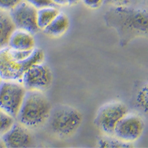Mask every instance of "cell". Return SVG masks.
<instances>
[{
  "mask_svg": "<svg viewBox=\"0 0 148 148\" xmlns=\"http://www.w3.org/2000/svg\"><path fill=\"white\" fill-rule=\"evenodd\" d=\"M127 113L128 109L124 103L120 102L106 103L98 110L95 125L104 134L113 136L117 124Z\"/></svg>",
  "mask_w": 148,
  "mask_h": 148,
  "instance_id": "8992f818",
  "label": "cell"
},
{
  "mask_svg": "<svg viewBox=\"0 0 148 148\" xmlns=\"http://www.w3.org/2000/svg\"><path fill=\"white\" fill-rule=\"evenodd\" d=\"M1 80H2V79H1V77H0V82H1Z\"/></svg>",
  "mask_w": 148,
  "mask_h": 148,
  "instance_id": "d4e9b609",
  "label": "cell"
},
{
  "mask_svg": "<svg viewBox=\"0 0 148 148\" xmlns=\"http://www.w3.org/2000/svg\"><path fill=\"white\" fill-rule=\"evenodd\" d=\"M14 122V117L10 116L6 111L0 108V136L6 133Z\"/></svg>",
  "mask_w": 148,
  "mask_h": 148,
  "instance_id": "2e32d148",
  "label": "cell"
},
{
  "mask_svg": "<svg viewBox=\"0 0 148 148\" xmlns=\"http://www.w3.org/2000/svg\"><path fill=\"white\" fill-rule=\"evenodd\" d=\"M27 3H30L31 5L34 6L36 8L40 9L44 6H54V3L52 0H24Z\"/></svg>",
  "mask_w": 148,
  "mask_h": 148,
  "instance_id": "d6986e66",
  "label": "cell"
},
{
  "mask_svg": "<svg viewBox=\"0 0 148 148\" xmlns=\"http://www.w3.org/2000/svg\"><path fill=\"white\" fill-rule=\"evenodd\" d=\"M26 91L19 81L2 80L0 82V108L16 119Z\"/></svg>",
  "mask_w": 148,
  "mask_h": 148,
  "instance_id": "5b68a950",
  "label": "cell"
},
{
  "mask_svg": "<svg viewBox=\"0 0 148 148\" xmlns=\"http://www.w3.org/2000/svg\"><path fill=\"white\" fill-rule=\"evenodd\" d=\"M136 102L144 112H147L148 108V90L147 86H143L136 95Z\"/></svg>",
  "mask_w": 148,
  "mask_h": 148,
  "instance_id": "e0dca14e",
  "label": "cell"
},
{
  "mask_svg": "<svg viewBox=\"0 0 148 148\" xmlns=\"http://www.w3.org/2000/svg\"><path fill=\"white\" fill-rule=\"evenodd\" d=\"M80 1V0H67V5H70V6L76 5V4H77Z\"/></svg>",
  "mask_w": 148,
  "mask_h": 148,
  "instance_id": "603a6c76",
  "label": "cell"
},
{
  "mask_svg": "<svg viewBox=\"0 0 148 148\" xmlns=\"http://www.w3.org/2000/svg\"><path fill=\"white\" fill-rule=\"evenodd\" d=\"M3 147H6V145H5V143L3 142V140L2 138H0V148H3Z\"/></svg>",
  "mask_w": 148,
  "mask_h": 148,
  "instance_id": "cb8c5ba5",
  "label": "cell"
},
{
  "mask_svg": "<svg viewBox=\"0 0 148 148\" xmlns=\"http://www.w3.org/2000/svg\"><path fill=\"white\" fill-rule=\"evenodd\" d=\"M51 105L40 91H26L16 119L27 128L40 127L48 120Z\"/></svg>",
  "mask_w": 148,
  "mask_h": 148,
  "instance_id": "3957f363",
  "label": "cell"
},
{
  "mask_svg": "<svg viewBox=\"0 0 148 148\" xmlns=\"http://www.w3.org/2000/svg\"><path fill=\"white\" fill-rule=\"evenodd\" d=\"M98 146L103 148H124V147H132L133 145L132 143L125 142L120 140L118 138H113L110 136L103 137L100 139L98 142Z\"/></svg>",
  "mask_w": 148,
  "mask_h": 148,
  "instance_id": "9a60e30c",
  "label": "cell"
},
{
  "mask_svg": "<svg viewBox=\"0 0 148 148\" xmlns=\"http://www.w3.org/2000/svg\"><path fill=\"white\" fill-rule=\"evenodd\" d=\"M69 27V19L63 13H59L57 17L46 27L44 32L52 36H60L64 34Z\"/></svg>",
  "mask_w": 148,
  "mask_h": 148,
  "instance_id": "4fadbf2b",
  "label": "cell"
},
{
  "mask_svg": "<svg viewBox=\"0 0 148 148\" xmlns=\"http://www.w3.org/2000/svg\"><path fill=\"white\" fill-rule=\"evenodd\" d=\"M22 1L23 0H0V9L10 11Z\"/></svg>",
  "mask_w": 148,
  "mask_h": 148,
  "instance_id": "ac0fdd59",
  "label": "cell"
},
{
  "mask_svg": "<svg viewBox=\"0 0 148 148\" xmlns=\"http://www.w3.org/2000/svg\"><path fill=\"white\" fill-rule=\"evenodd\" d=\"M131 0H104V3L112 5L113 6H128Z\"/></svg>",
  "mask_w": 148,
  "mask_h": 148,
  "instance_id": "44dd1931",
  "label": "cell"
},
{
  "mask_svg": "<svg viewBox=\"0 0 148 148\" xmlns=\"http://www.w3.org/2000/svg\"><path fill=\"white\" fill-rule=\"evenodd\" d=\"M37 10L34 6L23 0L9 11L15 28L25 30L32 34L36 33L40 30L37 25Z\"/></svg>",
  "mask_w": 148,
  "mask_h": 148,
  "instance_id": "ba28073f",
  "label": "cell"
},
{
  "mask_svg": "<svg viewBox=\"0 0 148 148\" xmlns=\"http://www.w3.org/2000/svg\"><path fill=\"white\" fill-rule=\"evenodd\" d=\"M52 73L43 62L33 65L24 73L21 83L27 91H43L48 89L52 84Z\"/></svg>",
  "mask_w": 148,
  "mask_h": 148,
  "instance_id": "52a82bcc",
  "label": "cell"
},
{
  "mask_svg": "<svg viewBox=\"0 0 148 148\" xmlns=\"http://www.w3.org/2000/svg\"><path fill=\"white\" fill-rule=\"evenodd\" d=\"M59 10L55 6H44L37 10V25L40 29H44L57 15Z\"/></svg>",
  "mask_w": 148,
  "mask_h": 148,
  "instance_id": "5bb4252c",
  "label": "cell"
},
{
  "mask_svg": "<svg viewBox=\"0 0 148 148\" xmlns=\"http://www.w3.org/2000/svg\"><path fill=\"white\" fill-rule=\"evenodd\" d=\"M144 122L140 116L127 114L120 120L114 128L113 136L125 142L137 140L143 132Z\"/></svg>",
  "mask_w": 148,
  "mask_h": 148,
  "instance_id": "9c48e42d",
  "label": "cell"
},
{
  "mask_svg": "<svg viewBox=\"0 0 148 148\" xmlns=\"http://www.w3.org/2000/svg\"><path fill=\"white\" fill-rule=\"evenodd\" d=\"M44 53L40 49L18 51L6 47L0 50V77L2 80L21 82L22 76L31 66L43 62Z\"/></svg>",
  "mask_w": 148,
  "mask_h": 148,
  "instance_id": "6da1fadb",
  "label": "cell"
},
{
  "mask_svg": "<svg viewBox=\"0 0 148 148\" xmlns=\"http://www.w3.org/2000/svg\"><path fill=\"white\" fill-rule=\"evenodd\" d=\"M33 34L25 30L16 29L9 38V47L18 51H30L35 48Z\"/></svg>",
  "mask_w": 148,
  "mask_h": 148,
  "instance_id": "8fae6325",
  "label": "cell"
},
{
  "mask_svg": "<svg viewBox=\"0 0 148 148\" xmlns=\"http://www.w3.org/2000/svg\"><path fill=\"white\" fill-rule=\"evenodd\" d=\"M54 5H60V6H64L67 5V0H52Z\"/></svg>",
  "mask_w": 148,
  "mask_h": 148,
  "instance_id": "7402d4cb",
  "label": "cell"
},
{
  "mask_svg": "<svg viewBox=\"0 0 148 148\" xmlns=\"http://www.w3.org/2000/svg\"><path fill=\"white\" fill-rule=\"evenodd\" d=\"M50 128L54 134L62 137L72 136L80 128L83 116L77 109L67 105H60L51 111Z\"/></svg>",
  "mask_w": 148,
  "mask_h": 148,
  "instance_id": "277c9868",
  "label": "cell"
},
{
  "mask_svg": "<svg viewBox=\"0 0 148 148\" xmlns=\"http://www.w3.org/2000/svg\"><path fill=\"white\" fill-rule=\"evenodd\" d=\"M15 29L10 12L0 9V50L8 46L9 38Z\"/></svg>",
  "mask_w": 148,
  "mask_h": 148,
  "instance_id": "7c38bea8",
  "label": "cell"
},
{
  "mask_svg": "<svg viewBox=\"0 0 148 148\" xmlns=\"http://www.w3.org/2000/svg\"><path fill=\"white\" fill-rule=\"evenodd\" d=\"M80 1H82L85 6L91 9L99 8L104 3V0H80Z\"/></svg>",
  "mask_w": 148,
  "mask_h": 148,
  "instance_id": "ffe728a7",
  "label": "cell"
},
{
  "mask_svg": "<svg viewBox=\"0 0 148 148\" xmlns=\"http://www.w3.org/2000/svg\"><path fill=\"white\" fill-rule=\"evenodd\" d=\"M104 17L107 25L117 29L124 38L147 32L148 17L145 10L128 6H113Z\"/></svg>",
  "mask_w": 148,
  "mask_h": 148,
  "instance_id": "7a4b0ae2",
  "label": "cell"
},
{
  "mask_svg": "<svg viewBox=\"0 0 148 148\" xmlns=\"http://www.w3.org/2000/svg\"><path fill=\"white\" fill-rule=\"evenodd\" d=\"M6 147H26L32 143V136L28 128L18 121L14 122L2 136Z\"/></svg>",
  "mask_w": 148,
  "mask_h": 148,
  "instance_id": "30bf717a",
  "label": "cell"
}]
</instances>
